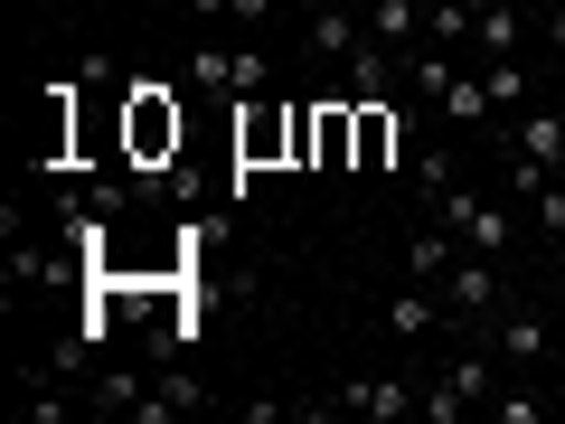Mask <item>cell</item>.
Returning <instances> with one entry per match:
<instances>
[{
	"instance_id": "obj_1",
	"label": "cell",
	"mask_w": 565,
	"mask_h": 424,
	"mask_svg": "<svg viewBox=\"0 0 565 424\" xmlns=\"http://www.w3.org/2000/svg\"><path fill=\"white\" fill-rule=\"evenodd\" d=\"M434 218H444L452 236L471 245V255H509V245H519V199H500V189H471V180H452L444 199H434Z\"/></svg>"
},
{
	"instance_id": "obj_2",
	"label": "cell",
	"mask_w": 565,
	"mask_h": 424,
	"mask_svg": "<svg viewBox=\"0 0 565 424\" xmlns=\"http://www.w3.org/2000/svg\"><path fill=\"white\" fill-rule=\"evenodd\" d=\"M500 386H509V378H500V349H462V359H444V378H434V386H415V415H434V424L481 415Z\"/></svg>"
},
{
	"instance_id": "obj_3",
	"label": "cell",
	"mask_w": 565,
	"mask_h": 424,
	"mask_svg": "<svg viewBox=\"0 0 565 424\" xmlns=\"http://www.w3.org/2000/svg\"><path fill=\"white\" fill-rule=\"evenodd\" d=\"M180 104L161 95V85H141L132 104H122V151H132V170H161V161H180Z\"/></svg>"
},
{
	"instance_id": "obj_4",
	"label": "cell",
	"mask_w": 565,
	"mask_h": 424,
	"mask_svg": "<svg viewBox=\"0 0 565 424\" xmlns=\"http://www.w3.org/2000/svg\"><path fill=\"white\" fill-rule=\"evenodd\" d=\"M434 293H444V311H452V321H471V330H490V311L509 303L500 274H490V255H452V274L434 283Z\"/></svg>"
},
{
	"instance_id": "obj_5",
	"label": "cell",
	"mask_w": 565,
	"mask_h": 424,
	"mask_svg": "<svg viewBox=\"0 0 565 424\" xmlns=\"http://www.w3.org/2000/svg\"><path fill=\"white\" fill-rule=\"evenodd\" d=\"M292 141H302V104H255L236 123V161L264 170V161H292Z\"/></svg>"
},
{
	"instance_id": "obj_6",
	"label": "cell",
	"mask_w": 565,
	"mask_h": 424,
	"mask_svg": "<svg viewBox=\"0 0 565 424\" xmlns=\"http://www.w3.org/2000/svg\"><path fill=\"white\" fill-rule=\"evenodd\" d=\"M311 415H359V424H396V415H415V386H405V378H349L340 396H321Z\"/></svg>"
},
{
	"instance_id": "obj_7",
	"label": "cell",
	"mask_w": 565,
	"mask_h": 424,
	"mask_svg": "<svg viewBox=\"0 0 565 424\" xmlns=\"http://www.w3.org/2000/svg\"><path fill=\"white\" fill-rule=\"evenodd\" d=\"M189 85H207V95H264V47H199L189 57Z\"/></svg>"
},
{
	"instance_id": "obj_8",
	"label": "cell",
	"mask_w": 565,
	"mask_h": 424,
	"mask_svg": "<svg viewBox=\"0 0 565 424\" xmlns=\"http://www.w3.org/2000/svg\"><path fill=\"white\" fill-rule=\"evenodd\" d=\"M340 66H349V85H340L349 104H396V66H405L396 47H377V39H359V47H349Z\"/></svg>"
},
{
	"instance_id": "obj_9",
	"label": "cell",
	"mask_w": 565,
	"mask_h": 424,
	"mask_svg": "<svg viewBox=\"0 0 565 424\" xmlns=\"http://www.w3.org/2000/svg\"><path fill=\"white\" fill-rule=\"evenodd\" d=\"M509 151H527V161L565 170V104H556V95H537V104L519 114V132H509Z\"/></svg>"
},
{
	"instance_id": "obj_10",
	"label": "cell",
	"mask_w": 565,
	"mask_h": 424,
	"mask_svg": "<svg viewBox=\"0 0 565 424\" xmlns=\"http://www.w3.org/2000/svg\"><path fill=\"white\" fill-rule=\"evenodd\" d=\"M490 349H500V368H537L546 359V321L519 311V303H500V311H490Z\"/></svg>"
},
{
	"instance_id": "obj_11",
	"label": "cell",
	"mask_w": 565,
	"mask_h": 424,
	"mask_svg": "<svg viewBox=\"0 0 565 424\" xmlns=\"http://www.w3.org/2000/svg\"><path fill=\"white\" fill-rule=\"evenodd\" d=\"M527 20H537L527 0H500V10H481V20H471V57H527Z\"/></svg>"
},
{
	"instance_id": "obj_12",
	"label": "cell",
	"mask_w": 565,
	"mask_h": 424,
	"mask_svg": "<svg viewBox=\"0 0 565 424\" xmlns=\"http://www.w3.org/2000/svg\"><path fill=\"white\" fill-rule=\"evenodd\" d=\"M405 132H415L405 104H359V170H386L405 151Z\"/></svg>"
},
{
	"instance_id": "obj_13",
	"label": "cell",
	"mask_w": 565,
	"mask_h": 424,
	"mask_svg": "<svg viewBox=\"0 0 565 424\" xmlns=\"http://www.w3.org/2000/svg\"><path fill=\"white\" fill-rule=\"evenodd\" d=\"M424 10H434V0H367V39L396 47V57H415L424 47Z\"/></svg>"
},
{
	"instance_id": "obj_14",
	"label": "cell",
	"mask_w": 565,
	"mask_h": 424,
	"mask_svg": "<svg viewBox=\"0 0 565 424\" xmlns=\"http://www.w3.org/2000/svg\"><path fill=\"white\" fill-rule=\"evenodd\" d=\"M359 39H367V0H330V10H311V57H349Z\"/></svg>"
},
{
	"instance_id": "obj_15",
	"label": "cell",
	"mask_w": 565,
	"mask_h": 424,
	"mask_svg": "<svg viewBox=\"0 0 565 424\" xmlns=\"http://www.w3.org/2000/svg\"><path fill=\"white\" fill-rule=\"evenodd\" d=\"M481 85H490L500 114H527V104H537V66L527 57H481Z\"/></svg>"
},
{
	"instance_id": "obj_16",
	"label": "cell",
	"mask_w": 565,
	"mask_h": 424,
	"mask_svg": "<svg viewBox=\"0 0 565 424\" xmlns=\"http://www.w3.org/2000/svg\"><path fill=\"white\" fill-rule=\"evenodd\" d=\"M66 264H85V255H47V245H10V293H47V283H66Z\"/></svg>"
},
{
	"instance_id": "obj_17",
	"label": "cell",
	"mask_w": 565,
	"mask_h": 424,
	"mask_svg": "<svg viewBox=\"0 0 565 424\" xmlns=\"http://www.w3.org/2000/svg\"><path fill=\"white\" fill-rule=\"evenodd\" d=\"M452 255H462V236H452V226H444V218L424 226V236H415V245H405V264H415V283H444V274H452Z\"/></svg>"
},
{
	"instance_id": "obj_18",
	"label": "cell",
	"mask_w": 565,
	"mask_h": 424,
	"mask_svg": "<svg viewBox=\"0 0 565 424\" xmlns=\"http://www.w3.org/2000/svg\"><path fill=\"white\" fill-rule=\"evenodd\" d=\"M85 405H95V415H132L141 378H132V368H85Z\"/></svg>"
},
{
	"instance_id": "obj_19",
	"label": "cell",
	"mask_w": 565,
	"mask_h": 424,
	"mask_svg": "<svg viewBox=\"0 0 565 424\" xmlns=\"http://www.w3.org/2000/svg\"><path fill=\"white\" fill-rule=\"evenodd\" d=\"M434 321H444V303H434V283L396 293V311H386V330H396V340H434Z\"/></svg>"
},
{
	"instance_id": "obj_20",
	"label": "cell",
	"mask_w": 565,
	"mask_h": 424,
	"mask_svg": "<svg viewBox=\"0 0 565 424\" xmlns=\"http://www.w3.org/2000/svg\"><path fill=\"white\" fill-rule=\"evenodd\" d=\"M424 39H434V47H462V57H471V10H462V0H434V10H424Z\"/></svg>"
},
{
	"instance_id": "obj_21",
	"label": "cell",
	"mask_w": 565,
	"mask_h": 424,
	"mask_svg": "<svg viewBox=\"0 0 565 424\" xmlns=\"http://www.w3.org/2000/svg\"><path fill=\"white\" fill-rule=\"evenodd\" d=\"M452 180H462V170H452V151H424V161H415V189H424V208L444 199V189H452Z\"/></svg>"
},
{
	"instance_id": "obj_22",
	"label": "cell",
	"mask_w": 565,
	"mask_h": 424,
	"mask_svg": "<svg viewBox=\"0 0 565 424\" xmlns=\"http://www.w3.org/2000/svg\"><path fill=\"white\" fill-rule=\"evenodd\" d=\"M481 415H500V424H537V415H546V405H537V396H527V386H500V396H490V405H481Z\"/></svg>"
},
{
	"instance_id": "obj_23",
	"label": "cell",
	"mask_w": 565,
	"mask_h": 424,
	"mask_svg": "<svg viewBox=\"0 0 565 424\" xmlns=\"http://www.w3.org/2000/svg\"><path fill=\"white\" fill-rule=\"evenodd\" d=\"M226 10H236V0H189V20H226Z\"/></svg>"
},
{
	"instance_id": "obj_24",
	"label": "cell",
	"mask_w": 565,
	"mask_h": 424,
	"mask_svg": "<svg viewBox=\"0 0 565 424\" xmlns=\"http://www.w3.org/2000/svg\"><path fill=\"white\" fill-rule=\"evenodd\" d=\"M264 10H274V0H236V10H226V20H245V29H255V20H264Z\"/></svg>"
},
{
	"instance_id": "obj_25",
	"label": "cell",
	"mask_w": 565,
	"mask_h": 424,
	"mask_svg": "<svg viewBox=\"0 0 565 424\" xmlns=\"http://www.w3.org/2000/svg\"><path fill=\"white\" fill-rule=\"evenodd\" d=\"M47 10H76V0H47Z\"/></svg>"
}]
</instances>
